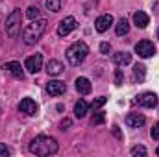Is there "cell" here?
I'll return each instance as SVG.
<instances>
[{"instance_id":"obj_1","label":"cell","mask_w":159,"mask_h":157,"mask_svg":"<svg viewBox=\"0 0 159 157\" xmlns=\"http://www.w3.org/2000/svg\"><path fill=\"white\" fill-rule=\"evenodd\" d=\"M30 152L35 155H54L57 152V142L52 137L46 135H37L32 142H30Z\"/></svg>"},{"instance_id":"obj_2","label":"cell","mask_w":159,"mask_h":157,"mask_svg":"<svg viewBox=\"0 0 159 157\" xmlns=\"http://www.w3.org/2000/svg\"><path fill=\"white\" fill-rule=\"evenodd\" d=\"M46 20L44 19H35V20H32L30 24H26L24 28H22V34H20V39L24 41L26 44H35L37 41L43 37V34H44V30H46Z\"/></svg>"},{"instance_id":"obj_3","label":"cell","mask_w":159,"mask_h":157,"mask_svg":"<svg viewBox=\"0 0 159 157\" xmlns=\"http://www.w3.org/2000/svg\"><path fill=\"white\" fill-rule=\"evenodd\" d=\"M87 54H89V46H87L83 41H76V43H72V44L67 48V52H65L67 61H69L70 65H74V67H78V65H81V63L85 61Z\"/></svg>"},{"instance_id":"obj_4","label":"cell","mask_w":159,"mask_h":157,"mask_svg":"<svg viewBox=\"0 0 159 157\" xmlns=\"http://www.w3.org/2000/svg\"><path fill=\"white\" fill-rule=\"evenodd\" d=\"M20 24H22V15H20V9H13L7 19H6V34L11 37V39H17L20 35Z\"/></svg>"},{"instance_id":"obj_5","label":"cell","mask_w":159,"mask_h":157,"mask_svg":"<svg viewBox=\"0 0 159 157\" xmlns=\"http://www.w3.org/2000/svg\"><path fill=\"white\" fill-rule=\"evenodd\" d=\"M135 52H137L139 57L146 59V57H152V56L156 54V46H154L152 41L144 39V41H139V43L135 44Z\"/></svg>"},{"instance_id":"obj_6","label":"cell","mask_w":159,"mask_h":157,"mask_svg":"<svg viewBox=\"0 0 159 157\" xmlns=\"http://www.w3.org/2000/svg\"><path fill=\"white\" fill-rule=\"evenodd\" d=\"M76 19L74 17H65L59 24H57V35L59 37H67L72 30H76Z\"/></svg>"},{"instance_id":"obj_7","label":"cell","mask_w":159,"mask_h":157,"mask_svg":"<svg viewBox=\"0 0 159 157\" xmlns=\"http://www.w3.org/2000/svg\"><path fill=\"white\" fill-rule=\"evenodd\" d=\"M135 102L141 105V107H146V109H154L157 105V94L156 92H143L135 98Z\"/></svg>"},{"instance_id":"obj_8","label":"cell","mask_w":159,"mask_h":157,"mask_svg":"<svg viewBox=\"0 0 159 157\" xmlns=\"http://www.w3.org/2000/svg\"><path fill=\"white\" fill-rule=\"evenodd\" d=\"M24 67H26V70H28L30 74H37L41 69H43V56H41V54H34V56H30V57L26 59Z\"/></svg>"},{"instance_id":"obj_9","label":"cell","mask_w":159,"mask_h":157,"mask_svg":"<svg viewBox=\"0 0 159 157\" xmlns=\"http://www.w3.org/2000/svg\"><path fill=\"white\" fill-rule=\"evenodd\" d=\"M113 24V17L109 15V13H106V15H100L98 19H96V22H94V28H96V32L98 34H104V32H107L109 30V26Z\"/></svg>"},{"instance_id":"obj_10","label":"cell","mask_w":159,"mask_h":157,"mask_svg":"<svg viewBox=\"0 0 159 157\" xmlns=\"http://www.w3.org/2000/svg\"><path fill=\"white\" fill-rule=\"evenodd\" d=\"M65 83L63 81H59V79H50L48 83H46V92L50 94V96H59V94H63L65 92Z\"/></svg>"},{"instance_id":"obj_11","label":"cell","mask_w":159,"mask_h":157,"mask_svg":"<svg viewBox=\"0 0 159 157\" xmlns=\"http://www.w3.org/2000/svg\"><path fill=\"white\" fill-rule=\"evenodd\" d=\"M4 70H6V72H9L11 76H15L17 79L24 78V70H22V67H20V63H19V61H7V63L4 65Z\"/></svg>"},{"instance_id":"obj_12","label":"cell","mask_w":159,"mask_h":157,"mask_svg":"<svg viewBox=\"0 0 159 157\" xmlns=\"http://www.w3.org/2000/svg\"><path fill=\"white\" fill-rule=\"evenodd\" d=\"M37 104L32 100V98H24V100H20V104H19V111L20 113H26V115H35L37 113Z\"/></svg>"},{"instance_id":"obj_13","label":"cell","mask_w":159,"mask_h":157,"mask_svg":"<svg viewBox=\"0 0 159 157\" xmlns=\"http://www.w3.org/2000/svg\"><path fill=\"white\" fill-rule=\"evenodd\" d=\"M144 122H146V118L141 113H129L126 117V126L128 128H141V126H144Z\"/></svg>"},{"instance_id":"obj_14","label":"cell","mask_w":159,"mask_h":157,"mask_svg":"<svg viewBox=\"0 0 159 157\" xmlns=\"http://www.w3.org/2000/svg\"><path fill=\"white\" fill-rule=\"evenodd\" d=\"M111 59H113V63L117 67H124V65H129L131 63V54L129 52H117V54L111 56Z\"/></svg>"},{"instance_id":"obj_15","label":"cell","mask_w":159,"mask_h":157,"mask_svg":"<svg viewBox=\"0 0 159 157\" xmlns=\"http://www.w3.org/2000/svg\"><path fill=\"white\" fill-rule=\"evenodd\" d=\"M46 72H48V76H57V74H61V72H63V63L57 61V59H50V61L46 63Z\"/></svg>"},{"instance_id":"obj_16","label":"cell","mask_w":159,"mask_h":157,"mask_svg":"<svg viewBox=\"0 0 159 157\" xmlns=\"http://www.w3.org/2000/svg\"><path fill=\"white\" fill-rule=\"evenodd\" d=\"M133 22H135L137 28H146L148 22H150V19H148V15L144 11H135L133 13Z\"/></svg>"},{"instance_id":"obj_17","label":"cell","mask_w":159,"mask_h":157,"mask_svg":"<svg viewBox=\"0 0 159 157\" xmlns=\"http://www.w3.org/2000/svg\"><path fill=\"white\" fill-rule=\"evenodd\" d=\"M91 89H93V87H91V81H89L87 78L81 76V78L76 79V91H78L80 94H89Z\"/></svg>"},{"instance_id":"obj_18","label":"cell","mask_w":159,"mask_h":157,"mask_svg":"<svg viewBox=\"0 0 159 157\" xmlns=\"http://www.w3.org/2000/svg\"><path fill=\"white\" fill-rule=\"evenodd\" d=\"M87 109H89L87 102L85 100H78L76 105H74V115H76V118H83L87 115Z\"/></svg>"},{"instance_id":"obj_19","label":"cell","mask_w":159,"mask_h":157,"mask_svg":"<svg viewBox=\"0 0 159 157\" xmlns=\"http://www.w3.org/2000/svg\"><path fill=\"white\" fill-rule=\"evenodd\" d=\"M115 32H117V35H128V32H129V22L122 17L119 19V22H117V26H115Z\"/></svg>"},{"instance_id":"obj_20","label":"cell","mask_w":159,"mask_h":157,"mask_svg":"<svg viewBox=\"0 0 159 157\" xmlns=\"http://www.w3.org/2000/svg\"><path fill=\"white\" fill-rule=\"evenodd\" d=\"M133 78L137 79L139 83H141V81H144V78H146V67H144V65H141V63H137V65L133 67Z\"/></svg>"},{"instance_id":"obj_21","label":"cell","mask_w":159,"mask_h":157,"mask_svg":"<svg viewBox=\"0 0 159 157\" xmlns=\"http://www.w3.org/2000/svg\"><path fill=\"white\" fill-rule=\"evenodd\" d=\"M26 17H28L30 20L41 19V9L37 7V6H32V7H28V11H26Z\"/></svg>"},{"instance_id":"obj_22","label":"cell","mask_w":159,"mask_h":157,"mask_svg":"<svg viewBox=\"0 0 159 157\" xmlns=\"http://www.w3.org/2000/svg\"><path fill=\"white\" fill-rule=\"evenodd\" d=\"M44 4H46L48 11H52V13H57L61 9V0H46Z\"/></svg>"},{"instance_id":"obj_23","label":"cell","mask_w":159,"mask_h":157,"mask_svg":"<svg viewBox=\"0 0 159 157\" xmlns=\"http://www.w3.org/2000/svg\"><path fill=\"white\" fill-rule=\"evenodd\" d=\"M129 154H131L133 157H137V155H146L148 152H146V148H144V146H133Z\"/></svg>"},{"instance_id":"obj_24","label":"cell","mask_w":159,"mask_h":157,"mask_svg":"<svg viewBox=\"0 0 159 157\" xmlns=\"http://www.w3.org/2000/svg\"><path fill=\"white\" fill-rule=\"evenodd\" d=\"M106 102H107V98H106V96H100V98H96V100L93 102V105H91V107H93V109H100Z\"/></svg>"},{"instance_id":"obj_25","label":"cell","mask_w":159,"mask_h":157,"mask_svg":"<svg viewBox=\"0 0 159 157\" xmlns=\"http://www.w3.org/2000/svg\"><path fill=\"white\" fill-rule=\"evenodd\" d=\"M150 135H152V139H154V141H159V122H157V124H154V128H152Z\"/></svg>"},{"instance_id":"obj_26","label":"cell","mask_w":159,"mask_h":157,"mask_svg":"<svg viewBox=\"0 0 159 157\" xmlns=\"http://www.w3.org/2000/svg\"><path fill=\"white\" fill-rule=\"evenodd\" d=\"M100 52L106 54V56H109V52H111V44H109V43H102V44H100Z\"/></svg>"},{"instance_id":"obj_27","label":"cell","mask_w":159,"mask_h":157,"mask_svg":"<svg viewBox=\"0 0 159 157\" xmlns=\"http://www.w3.org/2000/svg\"><path fill=\"white\" fill-rule=\"evenodd\" d=\"M91 122H93V124H102V122H104V113H96Z\"/></svg>"},{"instance_id":"obj_28","label":"cell","mask_w":159,"mask_h":157,"mask_svg":"<svg viewBox=\"0 0 159 157\" xmlns=\"http://www.w3.org/2000/svg\"><path fill=\"white\" fill-rule=\"evenodd\" d=\"M122 79H124V74H122V70H117V72H115V83H117V85H122Z\"/></svg>"},{"instance_id":"obj_29","label":"cell","mask_w":159,"mask_h":157,"mask_svg":"<svg viewBox=\"0 0 159 157\" xmlns=\"http://www.w3.org/2000/svg\"><path fill=\"white\" fill-rule=\"evenodd\" d=\"M70 124H72V122H70L69 118H65V120L61 122V129H69V128H70Z\"/></svg>"},{"instance_id":"obj_30","label":"cell","mask_w":159,"mask_h":157,"mask_svg":"<svg viewBox=\"0 0 159 157\" xmlns=\"http://www.w3.org/2000/svg\"><path fill=\"white\" fill-rule=\"evenodd\" d=\"M0 155H9V150H7V148H6V146H4V144H0Z\"/></svg>"},{"instance_id":"obj_31","label":"cell","mask_w":159,"mask_h":157,"mask_svg":"<svg viewBox=\"0 0 159 157\" xmlns=\"http://www.w3.org/2000/svg\"><path fill=\"white\" fill-rule=\"evenodd\" d=\"M154 11L159 15V2H156V4H154Z\"/></svg>"},{"instance_id":"obj_32","label":"cell","mask_w":159,"mask_h":157,"mask_svg":"<svg viewBox=\"0 0 159 157\" xmlns=\"http://www.w3.org/2000/svg\"><path fill=\"white\" fill-rule=\"evenodd\" d=\"M156 154H157V155H159V146H157V150H156Z\"/></svg>"},{"instance_id":"obj_33","label":"cell","mask_w":159,"mask_h":157,"mask_svg":"<svg viewBox=\"0 0 159 157\" xmlns=\"http://www.w3.org/2000/svg\"><path fill=\"white\" fill-rule=\"evenodd\" d=\"M157 39H159V30H157Z\"/></svg>"},{"instance_id":"obj_34","label":"cell","mask_w":159,"mask_h":157,"mask_svg":"<svg viewBox=\"0 0 159 157\" xmlns=\"http://www.w3.org/2000/svg\"><path fill=\"white\" fill-rule=\"evenodd\" d=\"M94 2H96V0H94Z\"/></svg>"}]
</instances>
